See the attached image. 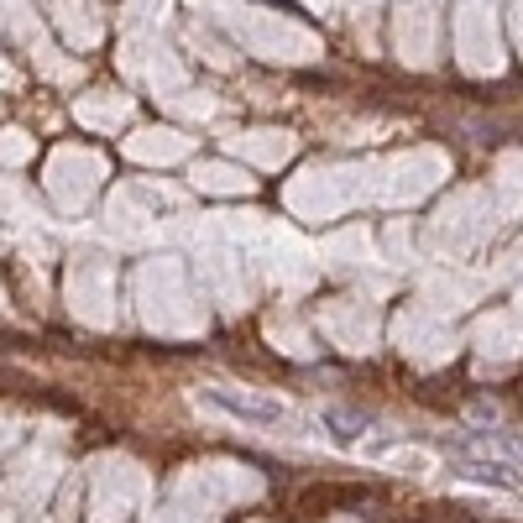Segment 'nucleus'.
<instances>
[{"label":"nucleus","instance_id":"1","mask_svg":"<svg viewBox=\"0 0 523 523\" xmlns=\"http://www.w3.org/2000/svg\"><path fill=\"white\" fill-rule=\"evenodd\" d=\"M204 403L220 408V414H231V419H241V424H262V429H272V424H283V419H288V408H283V403L241 398V393H225V388H210V393H204Z\"/></svg>","mask_w":523,"mask_h":523}]
</instances>
